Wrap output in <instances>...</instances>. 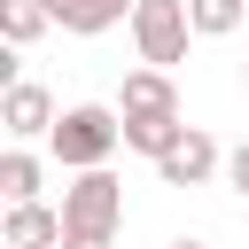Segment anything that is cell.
<instances>
[{
    "mask_svg": "<svg viewBox=\"0 0 249 249\" xmlns=\"http://www.w3.org/2000/svg\"><path fill=\"white\" fill-rule=\"evenodd\" d=\"M210 171H226V156H218V140H210L202 124H187V132H179V148L156 163V179H163V187H202Z\"/></svg>",
    "mask_w": 249,
    "mask_h": 249,
    "instance_id": "obj_5",
    "label": "cell"
},
{
    "mask_svg": "<svg viewBox=\"0 0 249 249\" xmlns=\"http://www.w3.org/2000/svg\"><path fill=\"white\" fill-rule=\"evenodd\" d=\"M171 249H210V241H195V233H179V241H171Z\"/></svg>",
    "mask_w": 249,
    "mask_h": 249,
    "instance_id": "obj_15",
    "label": "cell"
},
{
    "mask_svg": "<svg viewBox=\"0 0 249 249\" xmlns=\"http://www.w3.org/2000/svg\"><path fill=\"white\" fill-rule=\"evenodd\" d=\"M0 249H62V210H47V202H8Z\"/></svg>",
    "mask_w": 249,
    "mask_h": 249,
    "instance_id": "obj_6",
    "label": "cell"
},
{
    "mask_svg": "<svg viewBox=\"0 0 249 249\" xmlns=\"http://www.w3.org/2000/svg\"><path fill=\"white\" fill-rule=\"evenodd\" d=\"M132 8H140V0H78V8L62 16V31L93 39V31H109V23H132Z\"/></svg>",
    "mask_w": 249,
    "mask_h": 249,
    "instance_id": "obj_10",
    "label": "cell"
},
{
    "mask_svg": "<svg viewBox=\"0 0 249 249\" xmlns=\"http://www.w3.org/2000/svg\"><path fill=\"white\" fill-rule=\"evenodd\" d=\"M226 179H233V195H249V140H241V148L226 156Z\"/></svg>",
    "mask_w": 249,
    "mask_h": 249,
    "instance_id": "obj_13",
    "label": "cell"
},
{
    "mask_svg": "<svg viewBox=\"0 0 249 249\" xmlns=\"http://www.w3.org/2000/svg\"><path fill=\"white\" fill-rule=\"evenodd\" d=\"M117 226H124V179L78 171L62 187V249H117Z\"/></svg>",
    "mask_w": 249,
    "mask_h": 249,
    "instance_id": "obj_1",
    "label": "cell"
},
{
    "mask_svg": "<svg viewBox=\"0 0 249 249\" xmlns=\"http://www.w3.org/2000/svg\"><path fill=\"white\" fill-rule=\"evenodd\" d=\"M179 132H187L179 117H124V148L148 156V163H163V156L179 148Z\"/></svg>",
    "mask_w": 249,
    "mask_h": 249,
    "instance_id": "obj_8",
    "label": "cell"
},
{
    "mask_svg": "<svg viewBox=\"0 0 249 249\" xmlns=\"http://www.w3.org/2000/svg\"><path fill=\"white\" fill-rule=\"evenodd\" d=\"M47 23H54L47 0H0V39H8V47H31Z\"/></svg>",
    "mask_w": 249,
    "mask_h": 249,
    "instance_id": "obj_9",
    "label": "cell"
},
{
    "mask_svg": "<svg viewBox=\"0 0 249 249\" xmlns=\"http://www.w3.org/2000/svg\"><path fill=\"white\" fill-rule=\"evenodd\" d=\"M47 148H54L62 171H109V156L124 148V117L101 109V101H78V109H62V124H54Z\"/></svg>",
    "mask_w": 249,
    "mask_h": 249,
    "instance_id": "obj_2",
    "label": "cell"
},
{
    "mask_svg": "<svg viewBox=\"0 0 249 249\" xmlns=\"http://www.w3.org/2000/svg\"><path fill=\"white\" fill-rule=\"evenodd\" d=\"M187 39H195L187 0H140V8H132V47H140V62H148V70L187 62Z\"/></svg>",
    "mask_w": 249,
    "mask_h": 249,
    "instance_id": "obj_3",
    "label": "cell"
},
{
    "mask_svg": "<svg viewBox=\"0 0 249 249\" xmlns=\"http://www.w3.org/2000/svg\"><path fill=\"white\" fill-rule=\"evenodd\" d=\"M117 117H179L171 70H132V78L117 86Z\"/></svg>",
    "mask_w": 249,
    "mask_h": 249,
    "instance_id": "obj_7",
    "label": "cell"
},
{
    "mask_svg": "<svg viewBox=\"0 0 249 249\" xmlns=\"http://www.w3.org/2000/svg\"><path fill=\"white\" fill-rule=\"evenodd\" d=\"M241 86H249V62H241Z\"/></svg>",
    "mask_w": 249,
    "mask_h": 249,
    "instance_id": "obj_16",
    "label": "cell"
},
{
    "mask_svg": "<svg viewBox=\"0 0 249 249\" xmlns=\"http://www.w3.org/2000/svg\"><path fill=\"white\" fill-rule=\"evenodd\" d=\"M187 16H195V39H226V31H241V0H187Z\"/></svg>",
    "mask_w": 249,
    "mask_h": 249,
    "instance_id": "obj_12",
    "label": "cell"
},
{
    "mask_svg": "<svg viewBox=\"0 0 249 249\" xmlns=\"http://www.w3.org/2000/svg\"><path fill=\"white\" fill-rule=\"evenodd\" d=\"M0 195L8 202H39V156L31 148H8L0 156Z\"/></svg>",
    "mask_w": 249,
    "mask_h": 249,
    "instance_id": "obj_11",
    "label": "cell"
},
{
    "mask_svg": "<svg viewBox=\"0 0 249 249\" xmlns=\"http://www.w3.org/2000/svg\"><path fill=\"white\" fill-rule=\"evenodd\" d=\"M0 124H8L16 140H54V124H62V117H54V93H47V86L16 78V86H8V101H0Z\"/></svg>",
    "mask_w": 249,
    "mask_h": 249,
    "instance_id": "obj_4",
    "label": "cell"
},
{
    "mask_svg": "<svg viewBox=\"0 0 249 249\" xmlns=\"http://www.w3.org/2000/svg\"><path fill=\"white\" fill-rule=\"evenodd\" d=\"M70 8H78V0H47V16H54V23H62V16H70Z\"/></svg>",
    "mask_w": 249,
    "mask_h": 249,
    "instance_id": "obj_14",
    "label": "cell"
}]
</instances>
